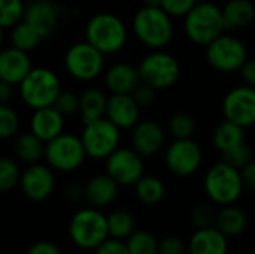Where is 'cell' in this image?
Instances as JSON below:
<instances>
[{"label": "cell", "instance_id": "3957f363", "mask_svg": "<svg viewBox=\"0 0 255 254\" xmlns=\"http://www.w3.org/2000/svg\"><path fill=\"white\" fill-rule=\"evenodd\" d=\"M87 42L103 54L118 52L127 40L124 22L114 13L102 12L94 15L87 24Z\"/></svg>", "mask_w": 255, "mask_h": 254}, {"label": "cell", "instance_id": "74e56055", "mask_svg": "<svg viewBox=\"0 0 255 254\" xmlns=\"http://www.w3.org/2000/svg\"><path fill=\"white\" fill-rule=\"evenodd\" d=\"M215 217L217 211L208 204H199L191 211V223L197 229L212 228L215 225Z\"/></svg>", "mask_w": 255, "mask_h": 254}, {"label": "cell", "instance_id": "e0dca14e", "mask_svg": "<svg viewBox=\"0 0 255 254\" xmlns=\"http://www.w3.org/2000/svg\"><path fill=\"white\" fill-rule=\"evenodd\" d=\"M31 69L28 52L15 46L6 48L0 52V79L12 85H19Z\"/></svg>", "mask_w": 255, "mask_h": 254}, {"label": "cell", "instance_id": "f5cc1de1", "mask_svg": "<svg viewBox=\"0 0 255 254\" xmlns=\"http://www.w3.org/2000/svg\"><path fill=\"white\" fill-rule=\"evenodd\" d=\"M254 214H255V204H254Z\"/></svg>", "mask_w": 255, "mask_h": 254}, {"label": "cell", "instance_id": "30bf717a", "mask_svg": "<svg viewBox=\"0 0 255 254\" xmlns=\"http://www.w3.org/2000/svg\"><path fill=\"white\" fill-rule=\"evenodd\" d=\"M208 63L220 72H235L248 60L247 46L238 37L221 34L209 45H206Z\"/></svg>", "mask_w": 255, "mask_h": 254}, {"label": "cell", "instance_id": "7c38bea8", "mask_svg": "<svg viewBox=\"0 0 255 254\" xmlns=\"http://www.w3.org/2000/svg\"><path fill=\"white\" fill-rule=\"evenodd\" d=\"M202 150L196 141L176 139L166 151V166L178 177H190L202 165Z\"/></svg>", "mask_w": 255, "mask_h": 254}, {"label": "cell", "instance_id": "ac0fdd59", "mask_svg": "<svg viewBox=\"0 0 255 254\" xmlns=\"http://www.w3.org/2000/svg\"><path fill=\"white\" fill-rule=\"evenodd\" d=\"M139 105L131 94H112L108 99L106 118H109L118 129H128L137 124Z\"/></svg>", "mask_w": 255, "mask_h": 254}, {"label": "cell", "instance_id": "f907efd6", "mask_svg": "<svg viewBox=\"0 0 255 254\" xmlns=\"http://www.w3.org/2000/svg\"><path fill=\"white\" fill-rule=\"evenodd\" d=\"M1 43H3V28L0 27V46H1Z\"/></svg>", "mask_w": 255, "mask_h": 254}, {"label": "cell", "instance_id": "b9f144b4", "mask_svg": "<svg viewBox=\"0 0 255 254\" xmlns=\"http://www.w3.org/2000/svg\"><path fill=\"white\" fill-rule=\"evenodd\" d=\"M155 91L157 90L154 87H151V85H148L145 82H140L134 88V91L131 93V96L136 100V103L140 108H143V106H149V105L154 103V100H155Z\"/></svg>", "mask_w": 255, "mask_h": 254}, {"label": "cell", "instance_id": "5b68a950", "mask_svg": "<svg viewBox=\"0 0 255 254\" xmlns=\"http://www.w3.org/2000/svg\"><path fill=\"white\" fill-rule=\"evenodd\" d=\"M61 91L58 76L46 67H34L19 84L22 100L33 109L52 106Z\"/></svg>", "mask_w": 255, "mask_h": 254}, {"label": "cell", "instance_id": "52a82bcc", "mask_svg": "<svg viewBox=\"0 0 255 254\" xmlns=\"http://www.w3.org/2000/svg\"><path fill=\"white\" fill-rule=\"evenodd\" d=\"M140 81L154 87L155 90H164L172 87L181 73L178 60L167 52H151L148 54L139 66Z\"/></svg>", "mask_w": 255, "mask_h": 254}, {"label": "cell", "instance_id": "83f0119b", "mask_svg": "<svg viewBox=\"0 0 255 254\" xmlns=\"http://www.w3.org/2000/svg\"><path fill=\"white\" fill-rule=\"evenodd\" d=\"M45 142L36 136L33 132L22 133L16 138L15 142V153L16 156L28 163H36L45 156Z\"/></svg>", "mask_w": 255, "mask_h": 254}, {"label": "cell", "instance_id": "277c9868", "mask_svg": "<svg viewBox=\"0 0 255 254\" xmlns=\"http://www.w3.org/2000/svg\"><path fill=\"white\" fill-rule=\"evenodd\" d=\"M244 183L241 171L224 163H215L211 166L205 177V190L209 199L218 205L236 204L244 192Z\"/></svg>", "mask_w": 255, "mask_h": 254}, {"label": "cell", "instance_id": "44dd1931", "mask_svg": "<svg viewBox=\"0 0 255 254\" xmlns=\"http://www.w3.org/2000/svg\"><path fill=\"white\" fill-rule=\"evenodd\" d=\"M190 254H227L229 238L215 226L197 229L188 243Z\"/></svg>", "mask_w": 255, "mask_h": 254}, {"label": "cell", "instance_id": "ba28073f", "mask_svg": "<svg viewBox=\"0 0 255 254\" xmlns=\"http://www.w3.org/2000/svg\"><path fill=\"white\" fill-rule=\"evenodd\" d=\"M81 141L87 156L93 159H108L120 142V129L109 118H99L85 124Z\"/></svg>", "mask_w": 255, "mask_h": 254}, {"label": "cell", "instance_id": "4316f807", "mask_svg": "<svg viewBox=\"0 0 255 254\" xmlns=\"http://www.w3.org/2000/svg\"><path fill=\"white\" fill-rule=\"evenodd\" d=\"M242 142H245L244 127L230 121V120L221 121L214 130V145L221 153L227 151V150H230V148H233Z\"/></svg>", "mask_w": 255, "mask_h": 254}, {"label": "cell", "instance_id": "f35d334b", "mask_svg": "<svg viewBox=\"0 0 255 254\" xmlns=\"http://www.w3.org/2000/svg\"><path fill=\"white\" fill-rule=\"evenodd\" d=\"M52 106L63 115H75L79 112V96L70 93V91H60L57 99L54 100Z\"/></svg>", "mask_w": 255, "mask_h": 254}, {"label": "cell", "instance_id": "1f68e13d", "mask_svg": "<svg viewBox=\"0 0 255 254\" xmlns=\"http://www.w3.org/2000/svg\"><path fill=\"white\" fill-rule=\"evenodd\" d=\"M130 254H157L158 240L148 231H134L126 241Z\"/></svg>", "mask_w": 255, "mask_h": 254}, {"label": "cell", "instance_id": "d6a6232c", "mask_svg": "<svg viewBox=\"0 0 255 254\" xmlns=\"http://www.w3.org/2000/svg\"><path fill=\"white\" fill-rule=\"evenodd\" d=\"M25 6L22 0H0V27L16 25L24 18Z\"/></svg>", "mask_w": 255, "mask_h": 254}, {"label": "cell", "instance_id": "f1b7e54d", "mask_svg": "<svg viewBox=\"0 0 255 254\" xmlns=\"http://www.w3.org/2000/svg\"><path fill=\"white\" fill-rule=\"evenodd\" d=\"M136 196L145 205H157L163 201L166 187L164 183L154 175H142V178L134 184Z\"/></svg>", "mask_w": 255, "mask_h": 254}, {"label": "cell", "instance_id": "cb8c5ba5", "mask_svg": "<svg viewBox=\"0 0 255 254\" xmlns=\"http://www.w3.org/2000/svg\"><path fill=\"white\" fill-rule=\"evenodd\" d=\"M214 226L227 238H235V237H239L247 229L248 217L245 211L235 204L223 205L221 210L217 211Z\"/></svg>", "mask_w": 255, "mask_h": 254}, {"label": "cell", "instance_id": "9c48e42d", "mask_svg": "<svg viewBox=\"0 0 255 254\" xmlns=\"http://www.w3.org/2000/svg\"><path fill=\"white\" fill-rule=\"evenodd\" d=\"M45 157L49 166L63 172H69L78 169L84 163L87 153L81 138L69 133H61L46 142Z\"/></svg>", "mask_w": 255, "mask_h": 254}, {"label": "cell", "instance_id": "603a6c76", "mask_svg": "<svg viewBox=\"0 0 255 254\" xmlns=\"http://www.w3.org/2000/svg\"><path fill=\"white\" fill-rule=\"evenodd\" d=\"M140 82L139 70L127 63L114 64L106 73V85L114 94H131Z\"/></svg>", "mask_w": 255, "mask_h": 254}, {"label": "cell", "instance_id": "ffe728a7", "mask_svg": "<svg viewBox=\"0 0 255 254\" xmlns=\"http://www.w3.org/2000/svg\"><path fill=\"white\" fill-rule=\"evenodd\" d=\"M30 127L31 132L36 136H39L43 142H49L51 139L63 133L64 117L54 106L39 108L34 109V114L30 121Z\"/></svg>", "mask_w": 255, "mask_h": 254}, {"label": "cell", "instance_id": "d590c367", "mask_svg": "<svg viewBox=\"0 0 255 254\" xmlns=\"http://www.w3.org/2000/svg\"><path fill=\"white\" fill-rule=\"evenodd\" d=\"M19 129L18 114L9 105H0V139H9Z\"/></svg>", "mask_w": 255, "mask_h": 254}, {"label": "cell", "instance_id": "ee69618b", "mask_svg": "<svg viewBox=\"0 0 255 254\" xmlns=\"http://www.w3.org/2000/svg\"><path fill=\"white\" fill-rule=\"evenodd\" d=\"M244 187L255 193V160H251L241 169Z\"/></svg>", "mask_w": 255, "mask_h": 254}, {"label": "cell", "instance_id": "f546056e", "mask_svg": "<svg viewBox=\"0 0 255 254\" xmlns=\"http://www.w3.org/2000/svg\"><path fill=\"white\" fill-rule=\"evenodd\" d=\"M108 231L111 238L127 240L136 231V219L127 210L112 211L108 217Z\"/></svg>", "mask_w": 255, "mask_h": 254}, {"label": "cell", "instance_id": "6da1fadb", "mask_svg": "<svg viewBox=\"0 0 255 254\" xmlns=\"http://www.w3.org/2000/svg\"><path fill=\"white\" fill-rule=\"evenodd\" d=\"M137 39L151 48H163L173 37L172 16L161 6H143L133 19Z\"/></svg>", "mask_w": 255, "mask_h": 254}, {"label": "cell", "instance_id": "d6986e66", "mask_svg": "<svg viewBox=\"0 0 255 254\" xmlns=\"http://www.w3.org/2000/svg\"><path fill=\"white\" fill-rule=\"evenodd\" d=\"M133 150L137 151L140 156H152L160 151L164 142V130L161 126L152 120L137 123L133 136Z\"/></svg>", "mask_w": 255, "mask_h": 254}, {"label": "cell", "instance_id": "d4e9b609", "mask_svg": "<svg viewBox=\"0 0 255 254\" xmlns=\"http://www.w3.org/2000/svg\"><path fill=\"white\" fill-rule=\"evenodd\" d=\"M221 10L226 30L247 27L255 19V4L253 0H229Z\"/></svg>", "mask_w": 255, "mask_h": 254}, {"label": "cell", "instance_id": "2e32d148", "mask_svg": "<svg viewBox=\"0 0 255 254\" xmlns=\"http://www.w3.org/2000/svg\"><path fill=\"white\" fill-rule=\"evenodd\" d=\"M22 19L45 39L57 30L58 12L51 0H34L25 7Z\"/></svg>", "mask_w": 255, "mask_h": 254}, {"label": "cell", "instance_id": "bcb514c9", "mask_svg": "<svg viewBox=\"0 0 255 254\" xmlns=\"http://www.w3.org/2000/svg\"><path fill=\"white\" fill-rule=\"evenodd\" d=\"M241 73L248 85L255 87V58H248L245 61V64L241 67Z\"/></svg>", "mask_w": 255, "mask_h": 254}, {"label": "cell", "instance_id": "836d02e7", "mask_svg": "<svg viewBox=\"0 0 255 254\" xmlns=\"http://www.w3.org/2000/svg\"><path fill=\"white\" fill-rule=\"evenodd\" d=\"M169 130L175 139H188L196 132V120L188 112H176L169 120Z\"/></svg>", "mask_w": 255, "mask_h": 254}, {"label": "cell", "instance_id": "8fae6325", "mask_svg": "<svg viewBox=\"0 0 255 254\" xmlns=\"http://www.w3.org/2000/svg\"><path fill=\"white\" fill-rule=\"evenodd\" d=\"M103 52H100L90 42H79L72 45L64 57L67 72L81 81H90L103 70Z\"/></svg>", "mask_w": 255, "mask_h": 254}, {"label": "cell", "instance_id": "816d5d0a", "mask_svg": "<svg viewBox=\"0 0 255 254\" xmlns=\"http://www.w3.org/2000/svg\"><path fill=\"white\" fill-rule=\"evenodd\" d=\"M199 1H205V0H197V3H199Z\"/></svg>", "mask_w": 255, "mask_h": 254}, {"label": "cell", "instance_id": "7402d4cb", "mask_svg": "<svg viewBox=\"0 0 255 254\" xmlns=\"http://www.w3.org/2000/svg\"><path fill=\"white\" fill-rule=\"evenodd\" d=\"M118 187H120V184L108 174L97 175V177L91 178L88 181V184L85 186L84 196L93 207L103 208V207L111 205L117 199Z\"/></svg>", "mask_w": 255, "mask_h": 254}, {"label": "cell", "instance_id": "484cf974", "mask_svg": "<svg viewBox=\"0 0 255 254\" xmlns=\"http://www.w3.org/2000/svg\"><path fill=\"white\" fill-rule=\"evenodd\" d=\"M108 97L99 88H88L79 96V115L84 124L103 118L106 115Z\"/></svg>", "mask_w": 255, "mask_h": 254}, {"label": "cell", "instance_id": "8d00e7d4", "mask_svg": "<svg viewBox=\"0 0 255 254\" xmlns=\"http://www.w3.org/2000/svg\"><path fill=\"white\" fill-rule=\"evenodd\" d=\"M19 181V169L9 157H0V192H7Z\"/></svg>", "mask_w": 255, "mask_h": 254}, {"label": "cell", "instance_id": "7bdbcfd3", "mask_svg": "<svg viewBox=\"0 0 255 254\" xmlns=\"http://www.w3.org/2000/svg\"><path fill=\"white\" fill-rule=\"evenodd\" d=\"M94 254H130V252L127 249V244L123 240L108 238L94 250Z\"/></svg>", "mask_w": 255, "mask_h": 254}, {"label": "cell", "instance_id": "60d3db41", "mask_svg": "<svg viewBox=\"0 0 255 254\" xmlns=\"http://www.w3.org/2000/svg\"><path fill=\"white\" fill-rule=\"evenodd\" d=\"M197 0H163L161 7L170 16H185L194 6Z\"/></svg>", "mask_w": 255, "mask_h": 254}, {"label": "cell", "instance_id": "f6af8a7d", "mask_svg": "<svg viewBox=\"0 0 255 254\" xmlns=\"http://www.w3.org/2000/svg\"><path fill=\"white\" fill-rule=\"evenodd\" d=\"M27 254H61V252H60V249L54 243L40 241V243L33 244Z\"/></svg>", "mask_w": 255, "mask_h": 254}, {"label": "cell", "instance_id": "681fc988", "mask_svg": "<svg viewBox=\"0 0 255 254\" xmlns=\"http://www.w3.org/2000/svg\"><path fill=\"white\" fill-rule=\"evenodd\" d=\"M163 0H143L145 6H161Z\"/></svg>", "mask_w": 255, "mask_h": 254}, {"label": "cell", "instance_id": "8992f818", "mask_svg": "<svg viewBox=\"0 0 255 254\" xmlns=\"http://www.w3.org/2000/svg\"><path fill=\"white\" fill-rule=\"evenodd\" d=\"M69 232L72 241L78 247L84 250H96L109 238L106 216L94 208L82 210L73 216Z\"/></svg>", "mask_w": 255, "mask_h": 254}, {"label": "cell", "instance_id": "4fadbf2b", "mask_svg": "<svg viewBox=\"0 0 255 254\" xmlns=\"http://www.w3.org/2000/svg\"><path fill=\"white\" fill-rule=\"evenodd\" d=\"M106 171L120 186H134L143 175L142 156L130 148H117L108 157Z\"/></svg>", "mask_w": 255, "mask_h": 254}, {"label": "cell", "instance_id": "e575fe53", "mask_svg": "<svg viewBox=\"0 0 255 254\" xmlns=\"http://www.w3.org/2000/svg\"><path fill=\"white\" fill-rule=\"evenodd\" d=\"M223 162L236 168V169H242L247 163H250L253 160V150L251 147L245 142L227 150V151H223Z\"/></svg>", "mask_w": 255, "mask_h": 254}, {"label": "cell", "instance_id": "ab89813d", "mask_svg": "<svg viewBox=\"0 0 255 254\" xmlns=\"http://www.w3.org/2000/svg\"><path fill=\"white\" fill-rule=\"evenodd\" d=\"M187 252L188 246L176 235H169L158 241L157 254H185Z\"/></svg>", "mask_w": 255, "mask_h": 254}, {"label": "cell", "instance_id": "9a60e30c", "mask_svg": "<svg viewBox=\"0 0 255 254\" xmlns=\"http://www.w3.org/2000/svg\"><path fill=\"white\" fill-rule=\"evenodd\" d=\"M19 181L24 195L34 202H42L49 198L55 184L51 169L43 165H31L27 168Z\"/></svg>", "mask_w": 255, "mask_h": 254}, {"label": "cell", "instance_id": "5bb4252c", "mask_svg": "<svg viewBox=\"0 0 255 254\" xmlns=\"http://www.w3.org/2000/svg\"><path fill=\"white\" fill-rule=\"evenodd\" d=\"M226 120L239 126L250 127L255 124V87L244 85L227 93L223 103Z\"/></svg>", "mask_w": 255, "mask_h": 254}, {"label": "cell", "instance_id": "7a4b0ae2", "mask_svg": "<svg viewBox=\"0 0 255 254\" xmlns=\"http://www.w3.org/2000/svg\"><path fill=\"white\" fill-rule=\"evenodd\" d=\"M226 30L223 10L209 1H199L185 15V31L187 36L199 43L209 45Z\"/></svg>", "mask_w": 255, "mask_h": 254}, {"label": "cell", "instance_id": "c3c4849f", "mask_svg": "<svg viewBox=\"0 0 255 254\" xmlns=\"http://www.w3.org/2000/svg\"><path fill=\"white\" fill-rule=\"evenodd\" d=\"M82 193H84V192H82V190H81L78 186H72V187H69V189H67V196H69L72 201H76V199H79Z\"/></svg>", "mask_w": 255, "mask_h": 254}, {"label": "cell", "instance_id": "4dcf8cb0", "mask_svg": "<svg viewBox=\"0 0 255 254\" xmlns=\"http://www.w3.org/2000/svg\"><path fill=\"white\" fill-rule=\"evenodd\" d=\"M42 40V36L24 19L13 25L12 30V45L21 51L30 52L33 51Z\"/></svg>", "mask_w": 255, "mask_h": 254}, {"label": "cell", "instance_id": "7dc6e473", "mask_svg": "<svg viewBox=\"0 0 255 254\" xmlns=\"http://www.w3.org/2000/svg\"><path fill=\"white\" fill-rule=\"evenodd\" d=\"M12 99V84L0 79V105H7Z\"/></svg>", "mask_w": 255, "mask_h": 254}]
</instances>
